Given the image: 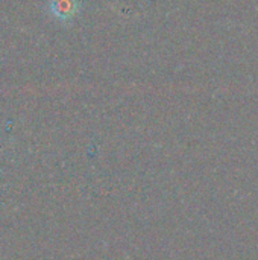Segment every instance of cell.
I'll list each match as a JSON object with an SVG mask.
<instances>
[{
    "label": "cell",
    "instance_id": "obj_1",
    "mask_svg": "<svg viewBox=\"0 0 258 260\" xmlns=\"http://www.w3.org/2000/svg\"><path fill=\"white\" fill-rule=\"evenodd\" d=\"M47 12L59 23H70L81 12V3L79 0H49Z\"/></svg>",
    "mask_w": 258,
    "mask_h": 260
}]
</instances>
